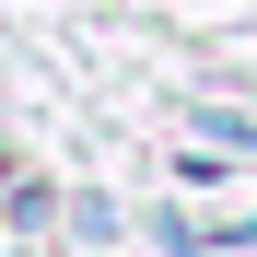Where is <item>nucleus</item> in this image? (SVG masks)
Segmentation results:
<instances>
[]
</instances>
